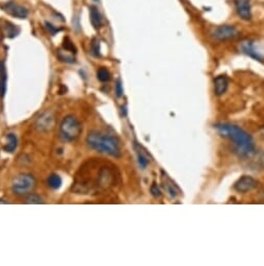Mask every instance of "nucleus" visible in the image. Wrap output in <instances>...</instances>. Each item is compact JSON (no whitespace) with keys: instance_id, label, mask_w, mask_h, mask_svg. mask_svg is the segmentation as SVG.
Segmentation results:
<instances>
[{"instance_id":"a211bd4d","label":"nucleus","mask_w":264,"mask_h":266,"mask_svg":"<svg viewBox=\"0 0 264 266\" xmlns=\"http://www.w3.org/2000/svg\"><path fill=\"white\" fill-rule=\"evenodd\" d=\"M97 79L102 82H110L111 81V72L108 71L105 67L100 68V69L97 71Z\"/></svg>"},{"instance_id":"f03ea898","label":"nucleus","mask_w":264,"mask_h":266,"mask_svg":"<svg viewBox=\"0 0 264 266\" xmlns=\"http://www.w3.org/2000/svg\"><path fill=\"white\" fill-rule=\"evenodd\" d=\"M85 142H87L89 147L99 151V153H103L115 158L121 156L119 141L113 136L92 131L87 136Z\"/></svg>"},{"instance_id":"5701e85b","label":"nucleus","mask_w":264,"mask_h":266,"mask_svg":"<svg viewBox=\"0 0 264 266\" xmlns=\"http://www.w3.org/2000/svg\"><path fill=\"white\" fill-rule=\"evenodd\" d=\"M25 203L26 204H42L43 200L38 195L32 193V194H28L27 195L26 200H25Z\"/></svg>"},{"instance_id":"aec40b11","label":"nucleus","mask_w":264,"mask_h":266,"mask_svg":"<svg viewBox=\"0 0 264 266\" xmlns=\"http://www.w3.org/2000/svg\"><path fill=\"white\" fill-rule=\"evenodd\" d=\"M137 160H138V164L142 167L143 169H145L147 166L149 164V160L148 157L145 156V154L141 150H137Z\"/></svg>"},{"instance_id":"412c9836","label":"nucleus","mask_w":264,"mask_h":266,"mask_svg":"<svg viewBox=\"0 0 264 266\" xmlns=\"http://www.w3.org/2000/svg\"><path fill=\"white\" fill-rule=\"evenodd\" d=\"M57 57L59 58V60L61 61V62H65V63H75V58H73V56L66 55V51L59 50L57 52Z\"/></svg>"},{"instance_id":"9b49d317","label":"nucleus","mask_w":264,"mask_h":266,"mask_svg":"<svg viewBox=\"0 0 264 266\" xmlns=\"http://www.w3.org/2000/svg\"><path fill=\"white\" fill-rule=\"evenodd\" d=\"M161 173H162V177H161L162 187L165 188L167 193L170 197H176L178 194V187L175 185L174 182L168 177L167 173H165L164 171H161Z\"/></svg>"},{"instance_id":"2eb2a0df","label":"nucleus","mask_w":264,"mask_h":266,"mask_svg":"<svg viewBox=\"0 0 264 266\" xmlns=\"http://www.w3.org/2000/svg\"><path fill=\"white\" fill-rule=\"evenodd\" d=\"M20 33V29L17 25H15L11 22H4L3 25V34L6 38H10V39H13V38L17 37Z\"/></svg>"},{"instance_id":"1a4fd4ad","label":"nucleus","mask_w":264,"mask_h":266,"mask_svg":"<svg viewBox=\"0 0 264 266\" xmlns=\"http://www.w3.org/2000/svg\"><path fill=\"white\" fill-rule=\"evenodd\" d=\"M54 125V117L50 113H44L36 121V126L40 131L51 130Z\"/></svg>"},{"instance_id":"393cba45","label":"nucleus","mask_w":264,"mask_h":266,"mask_svg":"<svg viewBox=\"0 0 264 266\" xmlns=\"http://www.w3.org/2000/svg\"><path fill=\"white\" fill-rule=\"evenodd\" d=\"M123 92H124V89H123L122 82L121 80H118L115 82V95L118 97H121L123 95Z\"/></svg>"},{"instance_id":"20e7f679","label":"nucleus","mask_w":264,"mask_h":266,"mask_svg":"<svg viewBox=\"0 0 264 266\" xmlns=\"http://www.w3.org/2000/svg\"><path fill=\"white\" fill-rule=\"evenodd\" d=\"M36 186V179L29 173H23L18 176L13 182V192L17 195L28 194Z\"/></svg>"},{"instance_id":"6ab92c4d","label":"nucleus","mask_w":264,"mask_h":266,"mask_svg":"<svg viewBox=\"0 0 264 266\" xmlns=\"http://www.w3.org/2000/svg\"><path fill=\"white\" fill-rule=\"evenodd\" d=\"M91 52L92 55L96 58L100 57V41L97 39V38H94V39L92 40Z\"/></svg>"},{"instance_id":"4468645a","label":"nucleus","mask_w":264,"mask_h":266,"mask_svg":"<svg viewBox=\"0 0 264 266\" xmlns=\"http://www.w3.org/2000/svg\"><path fill=\"white\" fill-rule=\"evenodd\" d=\"M6 81L7 74L5 64L2 61H0V96L1 97H3L6 92Z\"/></svg>"},{"instance_id":"7ed1b4c3","label":"nucleus","mask_w":264,"mask_h":266,"mask_svg":"<svg viewBox=\"0 0 264 266\" xmlns=\"http://www.w3.org/2000/svg\"><path fill=\"white\" fill-rule=\"evenodd\" d=\"M82 131L81 124L76 117L70 115L61 121L59 125V135L65 141H75L80 136Z\"/></svg>"},{"instance_id":"b1692460","label":"nucleus","mask_w":264,"mask_h":266,"mask_svg":"<svg viewBox=\"0 0 264 266\" xmlns=\"http://www.w3.org/2000/svg\"><path fill=\"white\" fill-rule=\"evenodd\" d=\"M45 28L47 29V32L51 36L57 35L58 32H60V28H58L57 26H54L52 23H50V22H45Z\"/></svg>"},{"instance_id":"39448f33","label":"nucleus","mask_w":264,"mask_h":266,"mask_svg":"<svg viewBox=\"0 0 264 266\" xmlns=\"http://www.w3.org/2000/svg\"><path fill=\"white\" fill-rule=\"evenodd\" d=\"M211 35L217 41H227L236 38L238 36V30L232 25H221L215 27Z\"/></svg>"},{"instance_id":"4be33fe9","label":"nucleus","mask_w":264,"mask_h":266,"mask_svg":"<svg viewBox=\"0 0 264 266\" xmlns=\"http://www.w3.org/2000/svg\"><path fill=\"white\" fill-rule=\"evenodd\" d=\"M63 47L66 51L70 52V53H76V47L75 45L73 44V42L69 39V38H66L63 43Z\"/></svg>"},{"instance_id":"a878e982","label":"nucleus","mask_w":264,"mask_h":266,"mask_svg":"<svg viewBox=\"0 0 264 266\" xmlns=\"http://www.w3.org/2000/svg\"><path fill=\"white\" fill-rule=\"evenodd\" d=\"M151 193H152V195L153 196H155V197H159L160 196V190H159V188L157 187V185L156 184H153L152 185V187H151Z\"/></svg>"},{"instance_id":"bb28decb","label":"nucleus","mask_w":264,"mask_h":266,"mask_svg":"<svg viewBox=\"0 0 264 266\" xmlns=\"http://www.w3.org/2000/svg\"><path fill=\"white\" fill-rule=\"evenodd\" d=\"M93 1H98V0H93Z\"/></svg>"},{"instance_id":"dca6fc26","label":"nucleus","mask_w":264,"mask_h":266,"mask_svg":"<svg viewBox=\"0 0 264 266\" xmlns=\"http://www.w3.org/2000/svg\"><path fill=\"white\" fill-rule=\"evenodd\" d=\"M18 145V139L16 135L9 134L6 136V144L4 146V150L7 153H13V151L17 148Z\"/></svg>"},{"instance_id":"6e6552de","label":"nucleus","mask_w":264,"mask_h":266,"mask_svg":"<svg viewBox=\"0 0 264 266\" xmlns=\"http://www.w3.org/2000/svg\"><path fill=\"white\" fill-rule=\"evenodd\" d=\"M234 5L240 17L244 20H251L252 10L250 0H234Z\"/></svg>"},{"instance_id":"f3484780","label":"nucleus","mask_w":264,"mask_h":266,"mask_svg":"<svg viewBox=\"0 0 264 266\" xmlns=\"http://www.w3.org/2000/svg\"><path fill=\"white\" fill-rule=\"evenodd\" d=\"M47 184L52 189H59L61 184H63V181H61V178L58 176V174L52 173L50 174L47 180Z\"/></svg>"},{"instance_id":"ddd939ff","label":"nucleus","mask_w":264,"mask_h":266,"mask_svg":"<svg viewBox=\"0 0 264 266\" xmlns=\"http://www.w3.org/2000/svg\"><path fill=\"white\" fill-rule=\"evenodd\" d=\"M240 48H242L243 52L245 53L248 57L261 61V57L259 56V53L255 50L254 44L252 41H244L242 45H240Z\"/></svg>"},{"instance_id":"f257e3e1","label":"nucleus","mask_w":264,"mask_h":266,"mask_svg":"<svg viewBox=\"0 0 264 266\" xmlns=\"http://www.w3.org/2000/svg\"><path fill=\"white\" fill-rule=\"evenodd\" d=\"M214 128L220 135L233 142L236 154L239 157L246 158L254 154L255 145L252 137L243 128L230 123H217L214 125Z\"/></svg>"},{"instance_id":"9d476101","label":"nucleus","mask_w":264,"mask_h":266,"mask_svg":"<svg viewBox=\"0 0 264 266\" xmlns=\"http://www.w3.org/2000/svg\"><path fill=\"white\" fill-rule=\"evenodd\" d=\"M214 94L216 96H222L224 93H226V91L229 86V81L226 75H219L214 79Z\"/></svg>"},{"instance_id":"423d86ee","label":"nucleus","mask_w":264,"mask_h":266,"mask_svg":"<svg viewBox=\"0 0 264 266\" xmlns=\"http://www.w3.org/2000/svg\"><path fill=\"white\" fill-rule=\"evenodd\" d=\"M1 9L11 16L18 19H26L28 16V10L26 7L14 1H7L1 4Z\"/></svg>"},{"instance_id":"0eeeda50","label":"nucleus","mask_w":264,"mask_h":266,"mask_svg":"<svg viewBox=\"0 0 264 266\" xmlns=\"http://www.w3.org/2000/svg\"><path fill=\"white\" fill-rule=\"evenodd\" d=\"M257 186H258V182L254 178L248 177V176H244L234 184V189L239 193H246L248 191H252V190L255 189Z\"/></svg>"},{"instance_id":"f8f14e48","label":"nucleus","mask_w":264,"mask_h":266,"mask_svg":"<svg viewBox=\"0 0 264 266\" xmlns=\"http://www.w3.org/2000/svg\"><path fill=\"white\" fill-rule=\"evenodd\" d=\"M90 19L92 25L94 26L95 29H100L103 24L102 16H101V14L96 6L90 7Z\"/></svg>"}]
</instances>
